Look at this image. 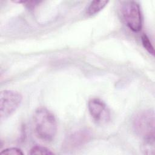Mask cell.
I'll return each instance as SVG.
<instances>
[{
  "label": "cell",
  "mask_w": 155,
  "mask_h": 155,
  "mask_svg": "<svg viewBox=\"0 0 155 155\" xmlns=\"http://www.w3.org/2000/svg\"><path fill=\"white\" fill-rule=\"evenodd\" d=\"M108 3V1H93L88 7L87 13L88 15H94L102 10Z\"/></svg>",
  "instance_id": "obj_7"
},
{
  "label": "cell",
  "mask_w": 155,
  "mask_h": 155,
  "mask_svg": "<svg viewBox=\"0 0 155 155\" xmlns=\"http://www.w3.org/2000/svg\"><path fill=\"white\" fill-rule=\"evenodd\" d=\"M33 127L37 136L43 141H52L58 130L56 119L48 109L38 108L33 114Z\"/></svg>",
  "instance_id": "obj_1"
},
{
  "label": "cell",
  "mask_w": 155,
  "mask_h": 155,
  "mask_svg": "<svg viewBox=\"0 0 155 155\" xmlns=\"http://www.w3.org/2000/svg\"><path fill=\"white\" fill-rule=\"evenodd\" d=\"M121 16L125 25L132 31L138 32L142 27V18L139 5L134 1L122 3Z\"/></svg>",
  "instance_id": "obj_3"
},
{
  "label": "cell",
  "mask_w": 155,
  "mask_h": 155,
  "mask_svg": "<svg viewBox=\"0 0 155 155\" xmlns=\"http://www.w3.org/2000/svg\"><path fill=\"white\" fill-rule=\"evenodd\" d=\"M54 153L50 150L48 148L40 146V145H35L31 148L30 151V154H53Z\"/></svg>",
  "instance_id": "obj_8"
},
{
  "label": "cell",
  "mask_w": 155,
  "mask_h": 155,
  "mask_svg": "<svg viewBox=\"0 0 155 155\" xmlns=\"http://www.w3.org/2000/svg\"><path fill=\"white\" fill-rule=\"evenodd\" d=\"M141 41H142V45H143V47L145 48V49L150 54H151L152 56H154V47H153L150 39L148 38V37L145 34H143L141 36Z\"/></svg>",
  "instance_id": "obj_9"
},
{
  "label": "cell",
  "mask_w": 155,
  "mask_h": 155,
  "mask_svg": "<svg viewBox=\"0 0 155 155\" xmlns=\"http://www.w3.org/2000/svg\"><path fill=\"white\" fill-rule=\"evenodd\" d=\"M1 154H12V155H22L23 153L22 151L16 147H10L3 150L1 153Z\"/></svg>",
  "instance_id": "obj_10"
},
{
  "label": "cell",
  "mask_w": 155,
  "mask_h": 155,
  "mask_svg": "<svg viewBox=\"0 0 155 155\" xmlns=\"http://www.w3.org/2000/svg\"><path fill=\"white\" fill-rule=\"evenodd\" d=\"M88 109L90 116L97 123H105L110 118V110L107 105L98 98H93L88 102Z\"/></svg>",
  "instance_id": "obj_6"
},
{
  "label": "cell",
  "mask_w": 155,
  "mask_h": 155,
  "mask_svg": "<svg viewBox=\"0 0 155 155\" xmlns=\"http://www.w3.org/2000/svg\"><path fill=\"white\" fill-rule=\"evenodd\" d=\"M91 137V132L87 128L74 130L65 137L62 143V148L67 151L77 150L88 142Z\"/></svg>",
  "instance_id": "obj_5"
},
{
  "label": "cell",
  "mask_w": 155,
  "mask_h": 155,
  "mask_svg": "<svg viewBox=\"0 0 155 155\" xmlns=\"http://www.w3.org/2000/svg\"><path fill=\"white\" fill-rule=\"evenodd\" d=\"M154 112L146 110L137 113L133 122L134 130L136 134L143 139L144 141L154 140Z\"/></svg>",
  "instance_id": "obj_2"
},
{
  "label": "cell",
  "mask_w": 155,
  "mask_h": 155,
  "mask_svg": "<svg viewBox=\"0 0 155 155\" xmlns=\"http://www.w3.org/2000/svg\"><path fill=\"white\" fill-rule=\"evenodd\" d=\"M22 96L18 91L5 90L0 94V117L5 119L11 116L19 107Z\"/></svg>",
  "instance_id": "obj_4"
}]
</instances>
